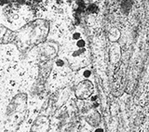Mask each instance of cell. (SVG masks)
Instances as JSON below:
<instances>
[{
	"mask_svg": "<svg viewBox=\"0 0 149 132\" xmlns=\"http://www.w3.org/2000/svg\"><path fill=\"white\" fill-rule=\"evenodd\" d=\"M77 46L79 47V48H82V47L85 46V41H84V40H79L77 42Z\"/></svg>",
	"mask_w": 149,
	"mask_h": 132,
	"instance_id": "6da1fadb",
	"label": "cell"
},
{
	"mask_svg": "<svg viewBox=\"0 0 149 132\" xmlns=\"http://www.w3.org/2000/svg\"><path fill=\"white\" fill-rule=\"evenodd\" d=\"M79 35H80L79 34H74V38H78Z\"/></svg>",
	"mask_w": 149,
	"mask_h": 132,
	"instance_id": "7a4b0ae2",
	"label": "cell"
},
{
	"mask_svg": "<svg viewBox=\"0 0 149 132\" xmlns=\"http://www.w3.org/2000/svg\"><path fill=\"white\" fill-rule=\"evenodd\" d=\"M91 74V73L90 72H85V76H88V75Z\"/></svg>",
	"mask_w": 149,
	"mask_h": 132,
	"instance_id": "3957f363",
	"label": "cell"
},
{
	"mask_svg": "<svg viewBox=\"0 0 149 132\" xmlns=\"http://www.w3.org/2000/svg\"><path fill=\"white\" fill-rule=\"evenodd\" d=\"M96 132H102V129H97Z\"/></svg>",
	"mask_w": 149,
	"mask_h": 132,
	"instance_id": "277c9868",
	"label": "cell"
}]
</instances>
